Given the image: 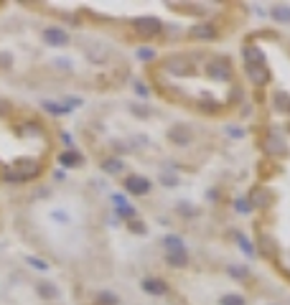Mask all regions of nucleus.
<instances>
[{
    "label": "nucleus",
    "instance_id": "obj_9",
    "mask_svg": "<svg viewBox=\"0 0 290 305\" xmlns=\"http://www.w3.org/2000/svg\"><path fill=\"white\" fill-rule=\"evenodd\" d=\"M166 67L171 69V74H189L191 72V61L184 59V56H176V59H168Z\"/></svg>",
    "mask_w": 290,
    "mask_h": 305
},
{
    "label": "nucleus",
    "instance_id": "obj_30",
    "mask_svg": "<svg viewBox=\"0 0 290 305\" xmlns=\"http://www.w3.org/2000/svg\"><path fill=\"white\" fill-rule=\"evenodd\" d=\"M130 231H138V234H145V224H143V222H135V219H132V222H130Z\"/></svg>",
    "mask_w": 290,
    "mask_h": 305
},
{
    "label": "nucleus",
    "instance_id": "obj_8",
    "mask_svg": "<svg viewBox=\"0 0 290 305\" xmlns=\"http://www.w3.org/2000/svg\"><path fill=\"white\" fill-rule=\"evenodd\" d=\"M112 201H115V206H117V214L122 216V219H135V209H132V206H127V201H125V196H120V193H112Z\"/></svg>",
    "mask_w": 290,
    "mask_h": 305
},
{
    "label": "nucleus",
    "instance_id": "obj_11",
    "mask_svg": "<svg viewBox=\"0 0 290 305\" xmlns=\"http://www.w3.org/2000/svg\"><path fill=\"white\" fill-rule=\"evenodd\" d=\"M244 61H247V67H257V64H265V54L257 46H247L244 49Z\"/></svg>",
    "mask_w": 290,
    "mask_h": 305
},
{
    "label": "nucleus",
    "instance_id": "obj_20",
    "mask_svg": "<svg viewBox=\"0 0 290 305\" xmlns=\"http://www.w3.org/2000/svg\"><path fill=\"white\" fill-rule=\"evenodd\" d=\"M171 140L178 145H186L191 140V135H186V127H176V130H171Z\"/></svg>",
    "mask_w": 290,
    "mask_h": 305
},
{
    "label": "nucleus",
    "instance_id": "obj_27",
    "mask_svg": "<svg viewBox=\"0 0 290 305\" xmlns=\"http://www.w3.org/2000/svg\"><path fill=\"white\" fill-rule=\"evenodd\" d=\"M132 89H135V94H138V97H148V86H145L143 81H138V79L132 81Z\"/></svg>",
    "mask_w": 290,
    "mask_h": 305
},
{
    "label": "nucleus",
    "instance_id": "obj_31",
    "mask_svg": "<svg viewBox=\"0 0 290 305\" xmlns=\"http://www.w3.org/2000/svg\"><path fill=\"white\" fill-rule=\"evenodd\" d=\"M23 130H26L28 135H41V127H38V125H26Z\"/></svg>",
    "mask_w": 290,
    "mask_h": 305
},
{
    "label": "nucleus",
    "instance_id": "obj_16",
    "mask_svg": "<svg viewBox=\"0 0 290 305\" xmlns=\"http://www.w3.org/2000/svg\"><path fill=\"white\" fill-rule=\"evenodd\" d=\"M102 170H104V173H122V170H125V163H122L120 158H107V160L102 163Z\"/></svg>",
    "mask_w": 290,
    "mask_h": 305
},
{
    "label": "nucleus",
    "instance_id": "obj_29",
    "mask_svg": "<svg viewBox=\"0 0 290 305\" xmlns=\"http://www.w3.org/2000/svg\"><path fill=\"white\" fill-rule=\"evenodd\" d=\"M229 275L242 280V277H247V270H244V267H234V265H232V267H229Z\"/></svg>",
    "mask_w": 290,
    "mask_h": 305
},
{
    "label": "nucleus",
    "instance_id": "obj_23",
    "mask_svg": "<svg viewBox=\"0 0 290 305\" xmlns=\"http://www.w3.org/2000/svg\"><path fill=\"white\" fill-rule=\"evenodd\" d=\"M138 59H140V61H153V59H155V49H150V46L138 49Z\"/></svg>",
    "mask_w": 290,
    "mask_h": 305
},
{
    "label": "nucleus",
    "instance_id": "obj_32",
    "mask_svg": "<svg viewBox=\"0 0 290 305\" xmlns=\"http://www.w3.org/2000/svg\"><path fill=\"white\" fill-rule=\"evenodd\" d=\"M161 181H163L166 186H176V183H178V181H176V176H173V178H171V176H163Z\"/></svg>",
    "mask_w": 290,
    "mask_h": 305
},
{
    "label": "nucleus",
    "instance_id": "obj_24",
    "mask_svg": "<svg viewBox=\"0 0 290 305\" xmlns=\"http://www.w3.org/2000/svg\"><path fill=\"white\" fill-rule=\"evenodd\" d=\"M26 262L31 265V267H36V270H41V272H46L49 270V265L43 262V259H36V257H26Z\"/></svg>",
    "mask_w": 290,
    "mask_h": 305
},
{
    "label": "nucleus",
    "instance_id": "obj_21",
    "mask_svg": "<svg viewBox=\"0 0 290 305\" xmlns=\"http://www.w3.org/2000/svg\"><path fill=\"white\" fill-rule=\"evenodd\" d=\"M196 38H214L216 36V31H214V26H196L193 31H191Z\"/></svg>",
    "mask_w": 290,
    "mask_h": 305
},
{
    "label": "nucleus",
    "instance_id": "obj_15",
    "mask_svg": "<svg viewBox=\"0 0 290 305\" xmlns=\"http://www.w3.org/2000/svg\"><path fill=\"white\" fill-rule=\"evenodd\" d=\"M43 110H46V112H51V115H69V112H72L66 104H59V102H51V99H46V102H43Z\"/></svg>",
    "mask_w": 290,
    "mask_h": 305
},
{
    "label": "nucleus",
    "instance_id": "obj_6",
    "mask_svg": "<svg viewBox=\"0 0 290 305\" xmlns=\"http://www.w3.org/2000/svg\"><path fill=\"white\" fill-rule=\"evenodd\" d=\"M247 74L252 79L255 86H265L267 81H270V72H267L265 64H257V67H247Z\"/></svg>",
    "mask_w": 290,
    "mask_h": 305
},
{
    "label": "nucleus",
    "instance_id": "obj_14",
    "mask_svg": "<svg viewBox=\"0 0 290 305\" xmlns=\"http://www.w3.org/2000/svg\"><path fill=\"white\" fill-rule=\"evenodd\" d=\"M166 262H168L171 267H186V262H189V254H186V252H168Z\"/></svg>",
    "mask_w": 290,
    "mask_h": 305
},
{
    "label": "nucleus",
    "instance_id": "obj_25",
    "mask_svg": "<svg viewBox=\"0 0 290 305\" xmlns=\"http://www.w3.org/2000/svg\"><path fill=\"white\" fill-rule=\"evenodd\" d=\"M97 303H99V305H117V298H115L112 293H102V295L97 298Z\"/></svg>",
    "mask_w": 290,
    "mask_h": 305
},
{
    "label": "nucleus",
    "instance_id": "obj_2",
    "mask_svg": "<svg viewBox=\"0 0 290 305\" xmlns=\"http://www.w3.org/2000/svg\"><path fill=\"white\" fill-rule=\"evenodd\" d=\"M132 28H135L140 36H155L161 31V20L153 18V15H140V18L132 20Z\"/></svg>",
    "mask_w": 290,
    "mask_h": 305
},
{
    "label": "nucleus",
    "instance_id": "obj_5",
    "mask_svg": "<svg viewBox=\"0 0 290 305\" xmlns=\"http://www.w3.org/2000/svg\"><path fill=\"white\" fill-rule=\"evenodd\" d=\"M43 41L51 43V46H66V43H69V33L61 31V28H46L43 31Z\"/></svg>",
    "mask_w": 290,
    "mask_h": 305
},
{
    "label": "nucleus",
    "instance_id": "obj_7",
    "mask_svg": "<svg viewBox=\"0 0 290 305\" xmlns=\"http://www.w3.org/2000/svg\"><path fill=\"white\" fill-rule=\"evenodd\" d=\"M143 290L148 295H166L168 293V285H166L163 280H158V277H145L143 280Z\"/></svg>",
    "mask_w": 290,
    "mask_h": 305
},
{
    "label": "nucleus",
    "instance_id": "obj_13",
    "mask_svg": "<svg viewBox=\"0 0 290 305\" xmlns=\"http://www.w3.org/2000/svg\"><path fill=\"white\" fill-rule=\"evenodd\" d=\"M59 160H61V165H66V168L82 165V155H79L77 150H66V152H61V155H59Z\"/></svg>",
    "mask_w": 290,
    "mask_h": 305
},
{
    "label": "nucleus",
    "instance_id": "obj_22",
    "mask_svg": "<svg viewBox=\"0 0 290 305\" xmlns=\"http://www.w3.org/2000/svg\"><path fill=\"white\" fill-rule=\"evenodd\" d=\"M219 305H244V298L237 295V293H229V295H221Z\"/></svg>",
    "mask_w": 290,
    "mask_h": 305
},
{
    "label": "nucleus",
    "instance_id": "obj_19",
    "mask_svg": "<svg viewBox=\"0 0 290 305\" xmlns=\"http://www.w3.org/2000/svg\"><path fill=\"white\" fill-rule=\"evenodd\" d=\"M234 239H237V244L242 247V252L247 254V257H255V247L250 244V239L244 236V234H239V231H234Z\"/></svg>",
    "mask_w": 290,
    "mask_h": 305
},
{
    "label": "nucleus",
    "instance_id": "obj_4",
    "mask_svg": "<svg viewBox=\"0 0 290 305\" xmlns=\"http://www.w3.org/2000/svg\"><path fill=\"white\" fill-rule=\"evenodd\" d=\"M273 199L275 196L267 191V188H257V191H252V196H250V206H255V209H267L273 204Z\"/></svg>",
    "mask_w": 290,
    "mask_h": 305
},
{
    "label": "nucleus",
    "instance_id": "obj_33",
    "mask_svg": "<svg viewBox=\"0 0 290 305\" xmlns=\"http://www.w3.org/2000/svg\"><path fill=\"white\" fill-rule=\"evenodd\" d=\"M54 219H59V222H66V216H64V211H54Z\"/></svg>",
    "mask_w": 290,
    "mask_h": 305
},
{
    "label": "nucleus",
    "instance_id": "obj_10",
    "mask_svg": "<svg viewBox=\"0 0 290 305\" xmlns=\"http://www.w3.org/2000/svg\"><path fill=\"white\" fill-rule=\"evenodd\" d=\"M232 69H229V64L224 61V59H219V61H214L211 67H209V74L214 76V79H221V81H227L232 74H229Z\"/></svg>",
    "mask_w": 290,
    "mask_h": 305
},
{
    "label": "nucleus",
    "instance_id": "obj_12",
    "mask_svg": "<svg viewBox=\"0 0 290 305\" xmlns=\"http://www.w3.org/2000/svg\"><path fill=\"white\" fill-rule=\"evenodd\" d=\"M273 104H275V112H285V115H290V94H288V92H275Z\"/></svg>",
    "mask_w": 290,
    "mask_h": 305
},
{
    "label": "nucleus",
    "instance_id": "obj_1",
    "mask_svg": "<svg viewBox=\"0 0 290 305\" xmlns=\"http://www.w3.org/2000/svg\"><path fill=\"white\" fill-rule=\"evenodd\" d=\"M38 173H41V165H38V163H31V160H26V158H20V160H15L13 173H8L5 178H13V181H26V178H36Z\"/></svg>",
    "mask_w": 290,
    "mask_h": 305
},
{
    "label": "nucleus",
    "instance_id": "obj_26",
    "mask_svg": "<svg viewBox=\"0 0 290 305\" xmlns=\"http://www.w3.org/2000/svg\"><path fill=\"white\" fill-rule=\"evenodd\" d=\"M234 209L239 214H250V201L247 199H234Z\"/></svg>",
    "mask_w": 290,
    "mask_h": 305
},
{
    "label": "nucleus",
    "instance_id": "obj_3",
    "mask_svg": "<svg viewBox=\"0 0 290 305\" xmlns=\"http://www.w3.org/2000/svg\"><path fill=\"white\" fill-rule=\"evenodd\" d=\"M125 188L130 193H135V196H145V193H150V181L143 178V176H127Z\"/></svg>",
    "mask_w": 290,
    "mask_h": 305
},
{
    "label": "nucleus",
    "instance_id": "obj_17",
    "mask_svg": "<svg viewBox=\"0 0 290 305\" xmlns=\"http://www.w3.org/2000/svg\"><path fill=\"white\" fill-rule=\"evenodd\" d=\"M270 15L275 20H280V23H290V5H275L270 10Z\"/></svg>",
    "mask_w": 290,
    "mask_h": 305
},
{
    "label": "nucleus",
    "instance_id": "obj_18",
    "mask_svg": "<svg viewBox=\"0 0 290 305\" xmlns=\"http://www.w3.org/2000/svg\"><path fill=\"white\" fill-rule=\"evenodd\" d=\"M166 247H168V252H186L181 236H176V234H168L166 236Z\"/></svg>",
    "mask_w": 290,
    "mask_h": 305
},
{
    "label": "nucleus",
    "instance_id": "obj_28",
    "mask_svg": "<svg viewBox=\"0 0 290 305\" xmlns=\"http://www.w3.org/2000/svg\"><path fill=\"white\" fill-rule=\"evenodd\" d=\"M38 293H41L43 298H54V295H56V288H54V285H38Z\"/></svg>",
    "mask_w": 290,
    "mask_h": 305
}]
</instances>
